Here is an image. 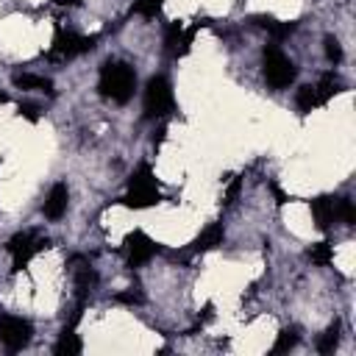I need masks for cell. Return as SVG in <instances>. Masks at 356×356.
I'll list each match as a JSON object with an SVG mask.
<instances>
[{
    "label": "cell",
    "instance_id": "28",
    "mask_svg": "<svg viewBox=\"0 0 356 356\" xmlns=\"http://www.w3.org/2000/svg\"><path fill=\"white\" fill-rule=\"evenodd\" d=\"M253 22H256L259 28H264L267 33H273V31H275V25H278V19H275V17H270V14H256V17H253Z\"/></svg>",
    "mask_w": 356,
    "mask_h": 356
},
{
    "label": "cell",
    "instance_id": "14",
    "mask_svg": "<svg viewBox=\"0 0 356 356\" xmlns=\"http://www.w3.org/2000/svg\"><path fill=\"white\" fill-rule=\"evenodd\" d=\"M314 92H317V103L323 106V103H328L337 92H342V83H339V78H337L334 72H323L320 81L314 83Z\"/></svg>",
    "mask_w": 356,
    "mask_h": 356
},
{
    "label": "cell",
    "instance_id": "1",
    "mask_svg": "<svg viewBox=\"0 0 356 356\" xmlns=\"http://www.w3.org/2000/svg\"><path fill=\"white\" fill-rule=\"evenodd\" d=\"M97 89L103 97L114 100V103H128L134 89H136V72L134 67H128L125 61H106L100 67V81Z\"/></svg>",
    "mask_w": 356,
    "mask_h": 356
},
{
    "label": "cell",
    "instance_id": "23",
    "mask_svg": "<svg viewBox=\"0 0 356 356\" xmlns=\"http://www.w3.org/2000/svg\"><path fill=\"white\" fill-rule=\"evenodd\" d=\"M323 44H325V58L331 64H339L342 61V44H339V39L337 36H325Z\"/></svg>",
    "mask_w": 356,
    "mask_h": 356
},
{
    "label": "cell",
    "instance_id": "24",
    "mask_svg": "<svg viewBox=\"0 0 356 356\" xmlns=\"http://www.w3.org/2000/svg\"><path fill=\"white\" fill-rule=\"evenodd\" d=\"M131 11H134V14H142V17H147V19H153V17H156L161 8H159L153 0H136Z\"/></svg>",
    "mask_w": 356,
    "mask_h": 356
},
{
    "label": "cell",
    "instance_id": "29",
    "mask_svg": "<svg viewBox=\"0 0 356 356\" xmlns=\"http://www.w3.org/2000/svg\"><path fill=\"white\" fill-rule=\"evenodd\" d=\"M270 192H273V197H275V203H278V206H284V203H289V200H292V197H289L278 184H270Z\"/></svg>",
    "mask_w": 356,
    "mask_h": 356
},
{
    "label": "cell",
    "instance_id": "3",
    "mask_svg": "<svg viewBox=\"0 0 356 356\" xmlns=\"http://www.w3.org/2000/svg\"><path fill=\"white\" fill-rule=\"evenodd\" d=\"M175 106L172 100V86L164 75H153L145 86V117L147 120H156V117H164L170 114Z\"/></svg>",
    "mask_w": 356,
    "mask_h": 356
},
{
    "label": "cell",
    "instance_id": "11",
    "mask_svg": "<svg viewBox=\"0 0 356 356\" xmlns=\"http://www.w3.org/2000/svg\"><path fill=\"white\" fill-rule=\"evenodd\" d=\"M159 200H161V195H159L156 186H134V189H128V195L122 197V203H125L128 209H147V206H156Z\"/></svg>",
    "mask_w": 356,
    "mask_h": 356
},
{
    "label": "cell",
    "instance_id": "27",
    "mask_svg": "<svg viewBox=\"0 0 356 356\" xmlns=\"http://www.w3.org/2000/svg\"><path fill=\"white\" fill-rule=\"evenodd\" d=\"M239 192H242V178H231V184H228V189H225V206H231L236 197H239Z\"/></svg>",
    "mask_w": 356,
    "mask_h": 356
},
{
    "label": "cell",
    "instance_id": "22",
    "mask_svg": "<svg viewBox=\"0 0 356 356\" xmlns=\"http://www.w3.org/2000/svg\"><path fill=\"white\" fill-rule=\"evenodd\" d=\"M337 217H342L345 225H356V206L350 197H337Z\"/></svg>",
    "mask_w": 356,
    "mask_h": 356
},
{
    "label": "cell",
    "instance_id": "15",
    "mask_svg": "<svg viewBox=\"0 0 356 356\" xmlns=\"http://www.w3.org/2000/svg\"><path fill=\"white\" fill-rule=\"evenodd\" d=\"M164 47L170 56H184V25L181 22H170L167 33H164Z\"/></svg>",
    "mask_w": 356,
    "mask_h": 356
},
{
    "label": "cell",
    "instance_id": "12",
    "mask_svg": "<svg viewBox=\"0 0 356 356\" xmlns=\"http://www.w3.org/2000/svg\"><path fill=\"white\" fill-rule=\"evenodd\" d=\"M222 239H225V228L220 222H211L200 236H195V242L189 245V250L192 253H206V250H214L217 245H222Z\"/></svg>",
    "mask_w": 356,
    "mask_h": 356
},
{
    "label": "cell",
    "instance_id": "7",
    "mask_svg": "<svg viewBox=\"0 0 356 356\" xmlns=\"http://www.w3.org/2000/svg\"><path fill=\"white\" fill-rule=\"evenodd\" d=\"M125 250H128V267H142L147 264L161 248L145 234V231H131L125 236Z\"/></svg>",
    "mask_w": 356,
    "mask_h": 356
},
{
    "label": "cell",
    "instance_id": "32",
    "mask_svg": "<svg viewBox=\"0 0 356 356\" xmlns=\"http://www.w3.org/2000/svg\"><path fill=\"white\" fill-rule=\"evenodd\" d=\"M153 3H156V6H159V8H161V6H164V0H153Z\"/></svg>",
    "mask_w": 356,
    "mask_h": 356
},
{
    "label": "cell",
    "instance_id": "21",
    "mask_svg": "<svg viewBox=\"0 0 356 356\" xmlns=\"http://www.w3.org/2000/svg\"><path fill=\"white\" fill-rule=\"evenodd\" d=\"M337 342H339V320H334V323L325 328V334L317 339V350H320V353H331V350L337 348Z\"/></svg>",
    "mask_w": 356,
    "mask_h": 356
},
{
    "label": "cell",
    "instance_id": "18",
    "mask_svg": "<svg viewBox=\"0 0 356 356\" xmlns=\"http://www.w3.org/2000/svg\"><path fill=\"white\" fill-rule=\"evenodd\" d=\"M134 186H156V178H153V170H150L147 161H142V164L131 172V178H128V189H134Z\"/></svg>",
    "mask_w": 356,
    "mask_h": 356
},
{
    "label": "cell",
    "instance_id": "10",
    "mask_svg": "<svg viewBox=\"0 0 356 356\" xmlns=\"http://www.w3.org/2000/svg\"><path fill=\"white\" fill-rule=\"evenodd\" d=\"M309 209H312L314 225H317L320 231H328V228L334 225V220H337V197L320 195V197H314V200L309 203Z\"/></svg>",
    "mask_w": 356,
    "mask_h": 356
},
{
    "label": "cell",
    "instance_id": "8",
    "mask_svg": "<svg viewBox=\"0 0 356 356\" xmlns=\"http://www.w3.org/2000/svg\"><path fill=\"white\" fill-rule=\"evenodd\" d=\"M72 281H75V295H78V300H86L89 292H92L95 284H97V273H95V267H92L83 256H75V259H72Z\"/></svg>",
    "mask_w": 356,
    "mask_h": 356
},
{
    "label": "cell",
    "instance_id": "4",
    "mask_svg": "<svg viewBox=\"0 0 356 356\" xmlns=\"http://www.w3.org/2000/svg\"><path fill=\"white\" fill-rule=\"evenodd\" d=\"M92 47H95V36H81V33H72V31H61V28H56L53 47H50L47 58H50V61H64V58H72V56L89 53Z\"/></svg>",
    "mask_w": 356,
    "mask_h": 356
},
{
    "label": "cell",
    "instance_id": "13",
    "mask_svg": "<svg viewBox=\"0 0 356 356\" xmlns=\"http://www.w3.org/2000/svg\"><path fill=\"white\" fill-rule=\"evenodd\" d=\"M14 86L19 89H28V92H47L53 95V81L44 78V75H33V72H14Z\"/></svg>",
    "mask_w": 356,
    "mask_h": 356
},
{
    "label": "cell",
    "instance_id": "6",
    "mask_svg": "<svg viewBox=\"0 0 356 356\" xmlns=\"http://www.w3.org/2000/svg\"><path fill=\"white\" fill-rule=\"evenodd\" d=\"M33 325L17 314H0V342L8 350H22L31 342Z\"/></svg>",
    "mask_w": 356,
    "mask_h": 356
},
{
    "label": "cell",
    "instance_id": "20",
    "mask_svg": "<svg viewBox=\"0 0 356 356\" xmlns=\"http://www.w3.org/2000/svg\"><path fill=\"white\" fill-rule=\"evenodd\" d=\"M309 259H312L314 264H320V267H328L331 259H334V248H331L328 242H314V245L309 248Z\"/></svg>",
    "mask_w": 356,
    "mask_h": 356
},
{
    "label": "cell",
    "instance_id": "31",
    "mask_svg": "<svg viewBox=\"0 0 356 356\" xmlns=\"http://www.w3.org/2000/svg\"><path fill=\"white\" fill-rule=\"evenodd\" d=\"M3 103H8V95H6V92H0V106H3Z\"/></svg>",
    "mask_w": 356,
    "mask_h": 356
},
{
    "label": "cell",
    "instance_id": "30",
    "mask_svg": "<svg viewBox=\"0 0 356 356\" xmlns=\"http://www.w3.org/2000/svg\"><path fill=\"white\" fill-rule=\"evenodd\" d=\"M56 6H78V0H53Z\"/></svg>",
    "mask_w": 356,
    "mask_h": 356
},
{
    "label": "cell",
    "instance_id": "17",
    "mask_svg": "<svg viewBox=\"0 0 356 356\" xmlns=\"http://www.w3.org/2000/svg\"><path fill=\"white\" fill-rule=\"evenodd\" d=\"M295 103H298V111H300V114L314 111V108L320 106V103H317V92H314V86H312V83L300 86V89H298V95H295Z\"/></svg>",
    "mask_w": 356,
    "mask_h": 356
},
{
    "label": "cell",
    "instance_id": "2",
    "mask_svg": "<svg viewBox=\"0 0 356 356\" xmlns=\"http://www.w3.org/2000/svg\"><path fill=\"white\" fill-rule=\"evenodd\" d=\"M261 58H264V81H267L273 89H286V86L295 81L298 70H295L292 58H286V56L281 53L278 44H264Z\"/></svg>",
    "mask_w": 356,
    "mask_h": 356
},
{
    "label": "cell",
    "instance_id": "26",
    "mask_svg": "<svg viewBox=\"0 0 356 356\" xmlns=\"http://www.w3.org/2000/svg\"><path fill=\"white\" fill-rule=\"evenodd\" d=\"M19 117H25V120L36 122V120L42 117V108H39L36 103H19Z\"/></svg>",
    "mask_w": 356,
    "mask_h": 356
},
{
    "label": "cell",
    "instance_id": "25",
    "mask_svg": "<svg viewBox=\"0 0 356 356\" xmlns=\"http://www.w3.org/2000/svg\"><path fill=\"white\" fill-rule=\"evenodd\" d=\"M114 300H117V303H125V306H139V303H142V295H139L136 289H125V292H117Z\"/></svg>",
    "mask_w": 356,
    "mask_h": 356
},
{
    "label": "cell",
    "instance_id": "5",
    "mask_svg": "<svg viewBox=\"0 0 356 356\" xmlns=\"http://www.w3.org/2000/svg\"><path fill=\"white\" fill-rule=\"evenodd\" d=\"M50 245V239L47 236H36L33 231H19V234H14L11 239H8V253H11V259H14V273H19L39 250H44Z\"/></svg>",
    "mask_w": 356,
    "mask_h": 356
},
{
    "label": "cell",
    "instance_id": "16",
    "mask_svg": "<svg viewBox=\"0 0 356 356\" xmlns=\"http://www.w3.org/2000/svg\"><path fill=\"white\" fill-rule=\"evenodd\" d=\"M81 350H83V345H81L78 334L67 325V328H64V334H61V339L56 342V353H58V356H78Z\"/></svg>",
    "mask_w": 356,
    "mask_h": 356
},
{
    "label": "cell",
    "instance_id": "9",
    "mask_svg": "<svg viewBox=\"0 0 356 356\" xmlns=\"http://www.w3.org/2000/svg\"><path fill=\"white\" fill-rule=\"evenodd\" d=\"M67 203H70V189H67V184H53L50 186V192H47V197H44V206H42V211H44V217L47 220H61L64 217V211H67Z\"/></svg>",
    "mask_w": 356,
    "mask_h": 356
},
{
    "label": "cell",
    "instance_id": "19",
    "mask_svg": "<svg viewBox=\"0 0 356 356\" xmlns=\"http://www.w3.org/2000/svg\"><path fill=\"white\" fill-rule=\"evenodd\" d=\"M295 345H298V328H295V325L281 328L278 337H275V342H273V353H286V350L295 348Z\"/></svg>",
    "mask_w": 356,
    "mask_h": 356
}]
</instances>
